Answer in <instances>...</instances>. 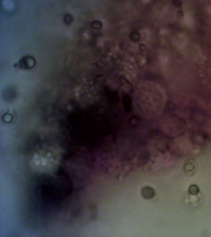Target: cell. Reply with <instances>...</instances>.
I'll use <instances>...</instances> for the list:
<instances>
[{
  "label": "cell",
  "instance_id": "obj_1",
  "mask_svg": "<svg viewBox=\"0 0 211 237\" xmlns=\"http://www.w3.org/2000/svg\"><path fill=\"white\" fill-rule=\"evenodd\" d=\"M41 197L49 203L61 201L71 193L72 186L65 175L48 176L41 181L38 187Z\"/></svg>",
  "mask_w": 211,
  "mask_h": 237
},
{
  "label": "cell",
  "instance_id": "obj_3",
  "mask_svg": "<svg viewBox=\"0 0 211 237\" xmlns=\"http://www.w3.org/2000/svg\"><path fill=\"white\" fill-rule=\"evenodd\" d=\"M73 20V18L71 15H67L65 16V21L66 23L69 24L72 22Z\"/></svg>",
  "mask_w": 211,
  "mask_h": 237
},
{
  "label": "cell",
  "instance_id": "obj_2",
  "mask_svg": "<svg viewBox=\"0 0 211 237\" xmlns=\"http://www.w3.org/2000/svg\"><path fill=\"white\" fill-rule=\"evenodd\" d=\"M20 66L24 69H29L34 66L36 63L35 60L31 57H25L21 60Z\"/></svg>",
  "mask_w": 211,
  "mask_h": 237
}]
</instances>
